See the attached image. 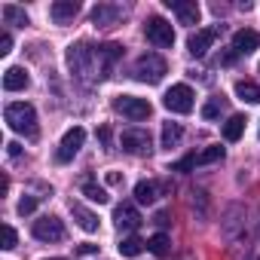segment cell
<instances>
[{"instance_id":"1","label":"cell","mask_w":260,"mask_h":260,"mask_svg":"<svg viewBox=\"0 0 260 260\" xmlns=\"http://www.w3.org/2000/svg\"><path fill=\"white\" fill-rule=\"evenodd\" d=\"M119 58H122V46H119V43H98V46H92V43H77V46L68 49V68H71V74H74L80 83H86V86L107 80L110 71H113V64H116Z\"/></svg>"},{"instance_id":"2","label":"cell","mask_w":260,"mask_h":260,"mask_svg":"<svg viewBox=\"0 0 260 260\" xmlns=\"http://www.w3.org/2000/svg\"><path fill=\"white\" fill-rule=\"evenodd\" d=\"M4 116H7V122H10L13 132H19V135H25V138H37V110H34L28 101H13V104H7Z\"/></svg>"},{"instance_id":"3","label":"cell","mask_w":260,"mask_h":260,"mask_svg":"<svg viewBox=\"0 0 260 260\" xmlns=\"http://www.w3.org/2000/svg\"><path fill=\"white\" fill-rule=\"evenodd\" d=\"M166 74H169V64H166V58L156 55V52H144V55L135 61V77H138L141 83H159Z\"/></svg>"},{"instance_id":"4","label":"cell","mask_w":260,"mask_h":260,"mask_svg":"<svg viewBox=\"0 0 260 260\" xmlns=\"http://www.w3.org/2000/svg\"><path fill=\"white\" fill-rule=\"evenodd\" d=\"M113 110L116 113H122L125 119H132V122H141V119H147L150 116V101L147 98H135V95H119V98H113Z\"/></svg>"},{"instance_id":"5","label":"cell","mask_w":260,"mask_h":260,"mask_svg":"<svg viewBox=\"0 0 260 260\" xmlns=\"http://www.w3.org/2000/svg\"><path fill=\"white\" fill-rule=\"evenodd\" d=\"M144 34H147V40H150L153 46H159V49L175 46V31H172V25H169L166 19H159V16H150V19H147Z\"/></svg>"},{"instance_id":"6","label":"cell","mask_w":260,"mask_h":260,"mask_svg":"<svg viewBox=\"0 0 260 260\" xmlns=\"http://www.w3.org/2000/svg\"><path fill=\"white\" fill-rule=\"evenodd\" d=\"M162 104H166L172 113H190V110H193V89H190L187 83H178V86H172V89L166 92Z\"/></svg>"},{"instance_id":"7","label":"cell","mask_w":260,"mask_h":260,"mask_svg":"<svg viewBox=\"0 0 260 260\" xmlns=\"http://www.w3.org/2000/svg\"><path fill=\"white\" fill-rule=\"evenodd\" d=\"M34 239H40V242H61L64 239V223L55 217V214H46V217H40V220H34Z\"/></svg>"},{"instance_id":"8","label":"cell","mask_w":260,"mask_h":260,"mask_svg":"<svg viewBox=\"0 0 260 260\" xmlns=\"http://www.w3.org/2000/svg\"><path fill=\"white\" fill-rule=\"evenodd\" d=\"M119 144H122L125 153H132V156L150 153V132H144V128H128V132H122Z\"/></svg>"},{"instance_id":"9","label":"cell","mask_w":260,"mask_h":260,"mask_svg":"<svg viewBox=\"0 0 260 260\" xmlns=\"http://www.w3.org/2000/svg\"><path fill=\"white\" fill-rule=\"evenodd\" d=\"M83 141H86V132L77 125V128H71V132L61 138V144H58V153H55V159L58 162H71L77 153H80V147H83Z\"/></svg>"},{"instance_id":"10","label":"cell","mask_w":260,"mask_h":260,"mask_svg":"<svg viewBox=\"0 0 260 260\" xmlns=\"http://www.w3.org/2000/svg\"><path fill=\"white\" fill-rule=\"evenodd\" d=\"M220 37V28L214 25V28H199L196 34H190V40H187V49H190V55H205L208 49H211V43Z\"/></svg>"},{"instance_id":"11","label":"cell","mask_w":260,"mask_h":260,"mask_svg":"<svg viewBox=\"0 0 260 260\" xmlns=\"http://www.w3.org/2000/svg\"><path fill=\"white\" fill-rule=\"evenodd\" d=\"M113 220H116V226H119V230H125V233H135V230L141 226V214H138V208H135V205H128V202L116 205Z\"/></svg>"},{"instance_id":"12","label":"cell","mask_w":260,"mask_h":260,"mask_svg":"<svg viewBox=\"0 0 260 260\" xmlns=\"http://www.w3.org/2000/svg\"><path fill=\"white\" fill-rule=\"evenodd\" d=\"M119 19H122V7H116V4H98L92 10V22L98 28H113Z\"/></svg>"},{"instance_id":"13","label":"cell","mask_w":260,"mask_h":260,"mask_svg":"<svg viewBox=\"0 0 260 260\" xmlns=\"http://www.w3.org/2000/svg\"><path fill=\"white\" fill-rule=\"evenodd\" d=\"M257 46H260V34H257V31L242 28V31L233 34V52H236V55H248V52H254Z\"/></svg>"},{"instance_id":"14","label":"cell","mask_w":260,"mask_h":260,"mask_svg":"<svg viewBox=\"0 0 260 260\" xmlns=\"http://www.w3.org/2000/svg\"><path fill=\"white\" fill-rule=\"evenodd\" d=\"M166 7L181 19V25H196L199 22V7L187 4V0H166Z\"/></svg>"},{"instance_id":"15","label":"cell","mask_w":260,"mask_h":260,"mask_svg":"<svg viewBox=\"0 0 260 260\" xmlns=\"http://www.w3.org/2000/svg\"><path fill=\"white\" fill-rule=\"evenodd\" d=\"M77 13H80V4H77V0H58V4H52V10H49V16H52L55 25H68V22H74Z\"/></svg>"},{"instance_id":"16","label":"cell","mask_w":260,"mask_h":260,"mask_svg":"<svg viewBox=\"0 0 260 260\" xmlns=\"http://www.w3.org/2000/svg\"><path fill=\"white\" fill-rule=\"evenodd\" d=\"M80 190H83V196L89 199V202H98V205H104L110 196H107V190L95 181V178H83V184H80Z\"/></svg>"},{"instance_id":"17","label":"cell","mask_w":260,"mask_h":260,"mask_svg":"<svg viewBox=\"0 0 260 260\" xmlns=\"http://www.w3.org/2000/svg\"><path fill=\"white\" fill-rule=\"evenodd\" d=\"M25 86H28L25 68H10V71L4 74V89H7V92H19V89H25Z\"/></svg>"},{"instance_id":"18","label":"cell","mask_w":260,"mask_h":260,"mask_svg":"<svg viewBox=\"0 0 260 260\" xmlns=\"http://www.w3.org/2000/svg\"><path fill=\"white\" fill-rule=\"evenodd\" d=\"M71 214L77 217V223H80L86 233H95V230H98V217H95L92 211H86L80 202H71Z\"/></svg>"},{"instance_id":"19","label":"cell","mask_w":260,"mask_h":260,"mask_svg":"<svg viewBox=\"0 0 260 260\" xmlns=\"http://www.w3.org/2000/svg\"><path fill=\"white\" fill-rule=\"evenodd\" d=\"M236 95H239L242 101L260 104V83H251V80H239V83H236Z\"/></svg>"},{"instance_id":"20","label":"cell","mask_w":260,"mask_h":260,"mask_svg":"<svg viewBox=\"0 0 260 260\" xmlns=\"http://www.w3.org/2000/svg\"><path fill=\"white\" fill-rule=\"evenodd\" d=\"M116 248H119V254H122V257H138V254L147 248V242H144V239H138V236H125Z\"/></svg>"},{"instance_id":"21","label":"cell","mask_w":260,"mask_h":260,"mask_svg":"<svg viewBox=\"0 0 260 260\" xmlns=\"http://www.w3.org/2000/svg\"><path fill=\"white\" fill-rule=\"evenodd\" d=\"M242 132H245V116H230V119L223 122V138H226V141H239Z\"/></svg>"},{"instance_id":"22","label":"cell","mask_w":260,"mask_h":260,"mask_svg":"<svg viewBox=\"0 0 260 260\" xmlns=\"http://www.w3.org/2000/svg\"><path fill=\"white\" fill-rule=\"evenodd\" d=\"M181 135H184L181 122H166V125H162V147H175V144L181 141Z\"/></svg>"},{"instance_id":"23","label":"cell","mask_w":260,"mask_h":260,"mask_svg":"<svg viewBox=\"0 0 260 260\" xmlns=\"http://www.w3.org/2000/svg\"><path fill=\"white\" fill-rule=\"evenodd\" d=\"M156 190H159V187H156L153 181H141V184L135 187V199H138L141 205H150V202L156 199Z\"/></svg>"},{"instance_id":"24","label":"cell","mask_w":260,"mask_h":260,"mask_svg":"<svg viewBox=\"0 0 260 260\" xmlns=\"http://www.w3.org/2000/svg\"><path fill=\"white\" fill-rule=\"evenodd\" d=\"M4 19H7L10 25H19V28H25V25H28V13H25V10H19V7H13V4H7V7H4Z\"/></svg>"},{"instance_id":"25","label":"cell","mask_w":260,"mask_h":260,"mask_svg":"<svg viewBox=\"0 0 260 260\" xmlns=\"http://www.w3.org/2000/svg\"><path fill=\"white\" fill-rule=\"evenodd\" d=\"M217 159H223V147H217V144L196 153V166H208V162H217Z\"/></svg>"},{"instance_id":"26","label":"cell","mask_w":260,"mask_h":260,"mask_svg":"<svg viewBox=\"0 0 260 260\" xmlns=\"http://www.w3.org/2000/svg\"><path fill=\"white\" fill-rule=\"evenodd\" d=\"M223 107H226V101H223V98L217 95V98H211V101H208V104L202 107V116H205V119H217V116L223 113Z\"/></svg>"},{"instance_id":"27","label":"cell","mask_w":260,"mask_h":260,"mask_svg":"<svg viewBox=\"0 0 260 260\" xmlns=\"http://www.w3.org/2000/svg\"><path fill=\"white\" fill-rule=\"evenodd\" d=\"M147 251H153V254H159V257H162V254L169 251V236H166V233L150 236V239H147Z\"/></svg>"},{"instance_id":"28","label":"cell","mask_w":260,"mask_h":260,"mask_svg":"<svg viewBox=\"0 0 260 260\" xmlns=\"http://www.w3.org/2000/svg\"><path fill=\"white\" fill-rule=\"evenodd\" d=\"M34 208H37V196H22V199H19V214H22V217L31 214Z\"/></svg>"},{"instance_id":"29","label":"cell","mask_w":260,"mask_h":260,"mask_svg":"<svg viewBox=\"0 0 260 260\" xmlns=\"http://www.w3.org/2000/svg\"><path fill=\"white\" fill-rule=\"evenodd\" d=\"M190 169H196V153H190V156H184L181 162L172 166V172H190Z\"/></svg>"},{"instance_id":"30","label":"cell","mask_w":260,"mask_h":260,"mask_svg":"<svg viewBox=\"0 0 260 260\" xmlns=\"http://www.w3.org/2000/svg\"><path fill=\"white\" fill-rule=\"evenodd\" d=\"M4 248H7V251L16 248V230H13L10 223H4Z\"/></svg>"},{"instance_id":"31","label":"cell","mask_w":260,"mask_h":260,"mask_svg":"<svg viewBox=\"0 0 260 260\" xmlns=\"http://www.w3.org/2000/svg\"><path fill=\"white\" fill-rule=\"evenodd\" d=\"M10 49H13V37L4 31V34H0V55H7Z\"/></svg>"},{"instance_id":"32","label":"cell","mask_w":260,"mask_h":260,"mask_svg":"<svg viewBox=\"0 0 260 260\" xmlns=\"http://www.w3.org/2000/svg\"><path fill=\"white\" fill-rule=\"evenodd\" d=\"M169 217H172L169 211H156V217H153V223H156V226H169V223H172Z\"/></svg>"},{"instance_id":"33","label":"cell","mask_w":260,"mask_h":260,"mask_svg":"<svg viewBox=\"0 0 260 260\" xmlns=\"http://www.w3.org/2000/svg\"><path fill=\"white\" fill-rule=\"evenodd\" d=\"M7 153H10L13 159H19V156H22V147H19L16 141H10V144H7Z\"/></svg>"},{"instance_id":"34","label":"cell","mask_w":260,"mask_h":260,"mask_svg":"<svg viewBox=\"0 0 260 260\" xmlns=\"http://www.w3.org/2000/svg\"><path fill=\"white\" fill-rule=\"evenodd\" d=\"M77 251H80V254H95V251H98V245H89V242H83Z\"/></svg>"},{"instance_id":"35","label":"cell","mask_w":260,"mask_h":260,"mask_svg":"<svg viewBox=\"0 0 260 260\" xmlns=\"http://www.w3.org/2000/svg\"><path fill=\"white\" fill-rule=\"evenodd\" d=\"M98 138H101V141H104V144H107V141H110V128H107V125H101V128H98Z\"/></svg>"},{"instance_id":"36","label":"cell","mask_w":260,"mask_h":260,"mask_svg":"<svg viewBox=\"0 0 260 260\" xmlns=\"http://www.w3.org/2000/svg\"><path fill=\"white\" fill-rule=\"evenodd\" d=\"M119 181H122V178H119L116 172H107V184H119Z\"/></svg>"},{"instance_id":"37","label":"cell","mask_w":260,"mask_h":260,"mask_svg":"<svg viewBox=\"0 0 260 260\" xmlns=\"http://www.w3.org/2000/svg\"><path fill=\"white\" fill-rule=\"evenodd\" d=\"M52 260H61V257H52Z\"/></svg>"}]
</instances>
